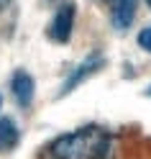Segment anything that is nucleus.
Returning <instances> with one entry per match:
<instances>
[{
	"label": "nucleus",
	"instance_id": "f03ea898",
	"mask_svg": "<svg viewBox=\"0 0 151 159\" xmlns=\"http://www.w3.org/2000/svg\"><path fill=\"white\" fill-rule=\"evenodd\" d=\"M74 16H77L74 0H62L59 8L54 11L51 23H49V31H46L54 44H69L72 31H74Z\"/></svg>",
	"mask_w": 151,
	"mask_h": 159
},
{
	"label": "nucleus",
	"instance_id": "f257e3e1",
	"mask_svg": "<svg viewBox=\"0 0 151 159\" xmlns=\"http://www.w3.org/2000/svg\"><path fill=\"white\" fill-rule=\"evenodd\" d=\"M110 152V134L103 126H79L69 134L56 136L49 154L54 159H105Z\"/></svg>",
	"mask_w": 151,
	"mask_h": 159
},
{
	"label": "nucleus",
	"instance_id": "6e6552de",
	"mask_svg": "<svg viewBox=\"0 0 151 159\" xmlns=\"http://www.w3.org/2000/svg\"><path fill=\"white\" fill-rule=\"evenodd\" d=\"M8 3H11V0H0V11H3V8H5Z\"/></svg>",
	"mask_w": 151,
	"mask_h": 159
},
{
	"label": "nucleus",
	"instance_id": "f8f14e48",
	"mask_svg": "<svg viewBox=\"0 0 151 159\" xmlns=\"http://www.w3.org/2000/svg\"><path fill=\"white\" fill-rule=\"evenodd\" d=\"M146 3H149V8H151V0H146Z\"/></svg>",
	"mask_w": 151,
	"mask_h": 159
},
{
	"label": "nucleus",
	"instance_id": "9d476101",
	"mask_svg": "<svg viewBox=\"0 0 151 159\" xmlns=\"http://www.w3.org/2000/svg\"><path fill=\"white\" fill-rule=\"evenodd\" d=\"M97 3H110V0H97Z\"/></svg>",
	"mask_w": 151,
	"mask_h": 159
},
{
	"label": "nucleus",
	"instance_id": "1a4fd4ad",
	"mask_svg": "<svg viewBox=\"0 0 151 159\" xmlns=\"http://www.w3.org/2000/svg\"><path fill=\"white\" fill-rule=\"evenodd\" d=\"M146 95H149V98H151V85H149V87H146Z\"/></svg>",
	"mask_w": 151,
	"mask_h": 159
},
{
	"label": "nucleus",
	"instance_id": "423d86ee",
	"mask_svg": "<svg viewBox=\"0 0 151 159\" xmlns=\"http://www.w3.org/2000/svg\"><path fill=\"white\" fill-rule=\"evenodd\" d=\"M21 141V131H18V123L11 116L0 118V152H11V149L18 146Z\"/></svg>",
	"mask_w": 151,
	"mask_h": 159
},
{
	"label": "nucleus",
	"instance_id": "9b49d317",
	"mask_svg": "<svg viewBox=\"0 0 151 159\" xmlns=\"http://www.w3.org/2000/svg\"><path fill=\"white\" fill-rule=\"evenodd\" d=\"M0 108H3V98H0Z\"/></svg>",
	"mask_w": 151,
	"mask_h": 159
},
{
	"label": "nucleus",
	"instance_id": "20e7f679",
	"mask_svg": "<svg viewBox=\"0 0 151 159\" xmlns=\"http://www.w3.org/2000/svg\"><path fill=\"white\" fill-rule=\"evenodd\" d=\"M11 93L16 98V103L21 108H28L33 103V95H36V82H33V75L26 72V69H16L13 77H11Z\"/></svg>",
	"mask_w": 151,
	"mask_h": 159
},
{
	"label": "nucleus",
	"instance_id": "0eeeda50",
	"mask_svg": "<svg viewBox=\"0 0 151 159\" xmlns=\"http://www.w3.org/2000/svg\"><path fill=\"white\" fill-rule=\"evenodd\" d=\"M136 41H138V46L144 49V52H149V54H151V26L141 28L138 36H136Z\"/></svg>",
	"mask_w": 151,
	"mask_h": 159
},
{
	"label": "nucleus",
	"instance_id": "7ed1b4c3",
	"mask_svg": "<svg viewBox=\"0 0 151 159\" xmlns=\"http://www.w3.org/2000/svg\"><path fill=\"white\" fill-rule=\"evenodd\" d=\"M105 67V57L100 54V52H92V54H87L82 62H79L72 72L67 75V80L62 82V87H59V98H64L67 93H72V90H77L79 85L85 82V80H90L92 75H97L100 69Z\"/></svg>",
	"mask_w": 151,
	"mask_h": 159
},
{
	"label": "nucleus",
	"instance_id": "39448f33",
	"mask_svg": "<svg viewBox=\"0 0 151 159\" xmlns=\"http://www.w3.org/2000/svg\"><path fill=\"white\" fill-rule=\"evenodd\" d=\"M138 11V0H113V11H110V23L118 31H126L131 28Z\"/></svg>",
	"mask_w": 151,
	"mask_h": 159
}]
</instances>
